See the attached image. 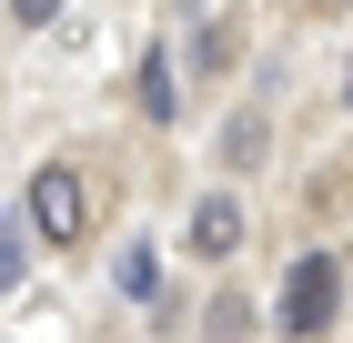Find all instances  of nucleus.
<instances>
[{
	"mask_svg": "<svg viewBox=\"0 0 353 343\" xmlns=\"http://www.w3.org/2000/svg\"><path fill=\"white\" fill-rule=\"evenodd\" d=\"M343 101H353V71H343Z\"/></svg>",
	"mask_w": 353,
	"mask_h": 343,
	"instance_id": "nucleus-9",
	"label": "nucleus"
},
{
	"mask_svg": "<svg viewBox=\"0 0 353 343\" xmlns=\"http://www.w3.org/2000/svg\"><path fill=\"white\" fill-rule=\"evenodd\" d=\"M333 303H343V263H333V253H303V263H293V283H283V313H272V333L313 343V333L333 323Z\"/></svg>",
	"mask_w": 353,
	"mask_h": 343,
	"instance_id": "nucleus-1",
	"label": "nucleus"
},
{
	"mask_svg": "<svg viewBox=\"0 0 353 343\" xmlns=\"http://www.w3.org/2000/svg\"><path fill=\"white\" fill-rule=\"evenodd\" d=\"M141 111H152V121H172V111H182V91H172V51L141 61Z\"/></svg>",
	"mask_w": 353,
	"mask_h": 343,
	"instance_id": "nucleus-4",
	"label": "nucleus"
},
{
	"mask_svg": "<svg viewBox=\"0 0 353 343\" xmlns=\"http://www.w3.org/2000/svg\"><path fill=\"white\" fill-rule=\"evenodd\" d=\"M222 152H232V161H252V152H263V111H243V121L222 132Z\"/></svg>",
	"mask_w": 353,
	"mask_h": 343,
	"instance_id": "nucleus-6",
	"label": "nucleus"
},
{
	"mask_svg": "<svg viewBox=\"0 0 353 343\" xmlns=\"http://www.w3.org/2000/svg\"><path fill=\"white\" fill-rule=\"evenodd\" d=\"M121 293H132V303H141V293H162V263H152V242H132V253H121Z\"/></svg>",
	"mask_w": 353,
	"mask_h": 343,
	"instance_id": "nucleus-5",
	"label": "nucleus"
},
{
	"mask_svg": "<svg viewBox=\"0 0 353 343\" xmlns=\"http://www.w3.org/2000/svg\"><path fill=\"white\" fill-rule=\"evenodd\" d=\"M51 10H61V0H10V21H21V30H41Z\"/></svg>",
	"mask_w": 353,
	"mask_h": 343,
	"instance_id": "nucleus-8",
	"label": "nucleus"
},
{
	"mask_svg": "<svg viewBox=\"0 0 353 343\" xmlns=\"http://www.w3.org/2000/svg\"><path fill=\"white\" fill-rule=\"evenodd\" d=\"M21 242H30V222H0V283H21Z\"/></svg>",
	"mask_w": 353,
	"mask_h": 343,
	"instance_id": "nucleus-7",
	"label": "nucleus"
},
{
	"mask_svg": "<svg viewBox=\"0 0 353 343\" xmlns=\"http://www.w3.org/2000/svg\"><path fill=\"white\" fill-rule=\"evenodd\" d=\"M232 242H243V202H232V192H202V202H192V253L222 263Z\"/></svg>",
	"mask_w": 353,
	"mask_h": 343,
	"instance_id": "nucleus-3",
	"label": "nucleus"
},
{
	"mask_svg": "<svg viewBox=\"0 0 353 343\" xmlns=\"http://www.w3.org/2000/svg\"><path fill=\"white\" fill-rule=\"evenodd\" d=\"M21 222H30L41 242H81V233H91V192H81V172H61V161H51V172H30V212H21Z\"/></svg>",
	"mask_w": 353,
	"mask_h": 343,
	"instance_id": "nucleus-2",
	"label": "nucleus"
}]
</instances>
